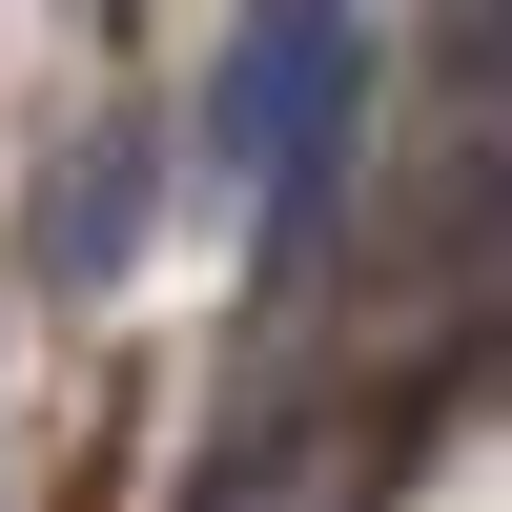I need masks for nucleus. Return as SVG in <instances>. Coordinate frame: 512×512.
<instances>
[{"label":"nucleus","mask_w":512,"mask_h":512,"mask_svg":"<svg viewBox=\"0 0 512 512\" xmlns=\"http://www.w3.org/2000/svg\"><path fill=\"white\" fill-rule=\"evenodd\" d=\"M349 82H369V41H349V0H246V41H226V103H205V144L267 185V226L308 246L328 226V164H349Z\"/></svg>","instance_id":"f257e3e1"},{"label":"nucleus","mask_w":512,"mask_h":512,"mask_svg":"<svg viewBox=\"0 0 512 512\" xmlns=\"http://www.w3.org/2000/svg\"><path fill=\"white\" fill-rule=\"evenodd\" d=\"M123 226H144V144H82L62 226H41V267H123Z\"/></svg>","instance_id":"f03ea898"},{"label":"nucleus","mask_w":512,"mask_h":512,"mask_svg":"<svg viewBox=\"0 0 512 512\" xmlns=\"http://www.w3.org/2000/svg\"><path fill=\"white\" fill-rule=\"evenodd\" d=\"M451 82H472V103H512V0H451Z\"/></svg>","instance_id":"7ed1b4c3"}]
</instances>
